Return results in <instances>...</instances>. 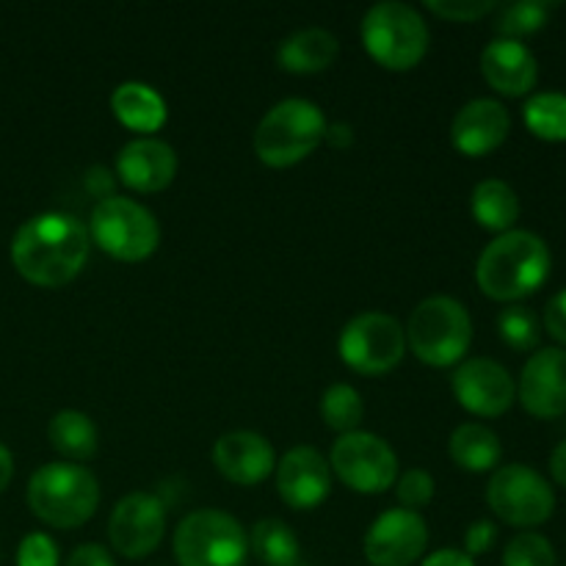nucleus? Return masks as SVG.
<instances>
[{
	"label": "nucleus",
	"mask_w": 566,
	"mask_h": 566,
	"mask_svg": "<svg viewBox=\"0 0 566 566\" xmlns=\"http://www.w3.org/2000/svg\"><path fill=\"white\" fill-rule=\"evenodd\" d=\"M545 329L553 340L566 346V287L545 304Z\"/></svg>",
	"instance_id": "c9c22d12"
},
{
	"label": "nucleus",
	"mask_w": 566,
	"mask_h": 566,
	"mask_svg": "<svg viewBox=\"0 0 566 566\" xmlns=\"http://www.w3.org/2000/svg\"><path fill=\"white\" fill-rule=\"evenodd\" d=\"M340 53V42L326 28H302L276 48V64L291 75H318L329 70Z\"/></svg>",
	"instance_id": "4be33fe9"
},
{
	"label": "nucleus",
	"mask_w": 566,
	"mask_h": 566,
	"mask_svg": "<svg viewBox=\"0 0 566 566\" xmlns=\"http://www.w3.org/2000/svg\"><path fill=\"white\" fill-rule=\"evenodd\" d=\"M512 130V116L503 103L492 97L470 99L451 122V144L468 158H484L495 153Z\"/></svg>",
	"instance_id": "f3484780"
},
{
	"label": "nucleus",
	"mask_w": 566,
	"mask_h": 566,
	"mask_svg": "<svg viewBox=\"0 0 566 566\" xmlns=\"http://www.w3.org/2000/svg\"><path fill=\"white\" fill-rule=\"evenodd\" d=\"M326 116L315 103L291 97L276 103L254 130V155L271 169H291L324 144Z\"/></svg>",
	"instance_id": "20e7f679"
},
{
	"label": "nucleus",
	"mask_w": 566,
	"mask_h": 566,
	"mask_svg": "<svg viewBox=\"0 0 566 566\" xmlns=\"http://www.w3.org/2000/svg\"><path fill=\"white\" fill-rule=\"evenodd\" d=\"M329 468L348 490L359 495H385L398 481V457L381 437L348 431L332 446Z\"/></svg>",
	"instance_id": "9b49d317"
},
{
	"label": "nucleus",
	"mask_w": 566,
	"mask_h": 566,
	"mask_svg": "<svg viewBox=\"0 0 566 566\" xmlns=\"http://www.w3.org/2000/svg\"><path fill=\"white\" fill-rule=\"evenodd\" d=\"M426 9L446 22H475L497 11L495 0H426Z\"/></svg>",
	"instance_id": "473e14b6"
},
{
	"label": "nucleus",
	"mask_w": 566,
	"mask_h": 566,
	"mask_svg": "<svg viewBox=\"0 0 566 566\" xmlns=\"http://www.w3.org/2000/svg\"><path fill=\"white\" fill-rule=\"evenodd\" d=\"M337 354L359 376H385L407 354L403 326L387 313H359L343 326Z\"/></svg>",
	"instance_id": "1a4fd4ad"
},
{
	"label": "nucleus",
	"mask_w": 566,
	"mask_h": 566,
	"mask_svg": "<svg viewBox=\"0 0 566 566\" xmlns=\"http://www.w3.org/2000/svg\"><path fill=\"white\" fill-rule=\"evenodd\" d=\"M503 566H556V551L551 539L536 531H523L509 539L503 551Z\"/></svg>",
	"instance_id": "7c9ffc66"
},
{
	"label": "nucleus",
	"mask_w": 566,
	"mask_h": 566,
	"mask_svg": "<svg viewBox=\"0 0 566 566\" xmlns=\"http://www.w3.org/2000/svg\"><path fill=\"white\" fill-rule=\"evenodd\" d=\"M448 453H451L453 464L468 473H490L497 470L503 457L501 437L484 423H462L453 429L451 440H448Z\"/></svg>",
	"instance_id": "5701e85b"
},
{
	"label": "nucleus",
	"mask_w": 566,
	"mask_h": 566,
	"mask_svg": "<svg viewBox=\"0 0 566 566\" xmlns=\"http://www.w3.org/2000/svg\"><path fill=\"white\" fill-rule=\"evenodd\" d=\"M525 127L542 142H566V94L539 92L523 108Z\"/></svg>",
	"instance_id": "bb28decb"
},
{
	"label": "nucleus",
	"mask_w": 566,
	"mask_h": 566,
	"mask_svg": "<svg viewBox=\"0 0 566 566\" xmlns=\"http://www.w3.org/2000/svg\"><path fill=\"white\" fill-rule=\"evenodd\" d=\"M318 409L326 429L337 431V434L359 431V423L365 418L363 396L352 385H332L329 390H324Z\"/></svg>",
	"instance_id": "cd10ccee"
},
{
	"label": "nucleus",
	"mask_w": 566,
	"mask_h": 566,
	"mask_svg": "<svg viewBox=\"0 0 566 566\" xmlns=\"http://www.w3.org/2000/svg\"><path fill=\"white\" fill-rule=\"evenodd\" d=\"M407 348L431 368H453L473 343V321L468 307L451 296H429L412 310L403 329Z\"/></svg>",
	"instance_id": "423d86ee"
},
{
	"label": "nucleus",
	"mask_w": 566,
	"mask_h": 566,
	"mask_svg": "<svg viewBox=\"0 0 566 566\" xmlns=\"http://www.w3.org/2000/svg\"><path fill=\"white\" fill-rule=\"evenodd\" d=\"M497 542V525L492 520H475L464 534V553L470 558L486 556Z\"/></svg>",
	"instance_id": "f704fd0d"
},
{
	"label": "nucleus",
	"mask_w": 566,
	"mask_h": 566,
	"mask_svg": "<svg viewBox=\"0 0 566 566\" xmlns=\"http://www.w3.org/2000/svg\"><path fill=\"white\" fill-rule=\"evenodd\" d=\"M423 566H475V558H470L464 551H457V547H442V551L426 556Z\"/></svg>",
	"instance_id": "58836bf2"
},
{
	"label": "nucleus",
	"mask_w": 566,
	"mask_h": 566,
	"mask_svg": "<svg viewBox=\"0 0 566 566\" xmlns=\"http://www.w3.org/2000/svg\"><path fill=\"white\" fill-rule=\"evenodd\" d=\"M451 390L459 407L475 418H501L517 398V385L501 363L486 357H473L459 363L451 376Z\"/></svg>",
	"instance_id": "ddd939ff"
},
{
	"label": "nucleus",
	"mask_w": 566,
	"mask_h": 566,
	"mask_svg": "<svg viewBox=\"0 0 566 566\" xmlns=\"http://www.w3.org/2000/svg\"><path fill=\"white\" fill-rule=\"evenodd\" d=\"M175 558L180 566H247L249 536L232 514L199 509L175 531Z\"/></svg>",
	"instance_id": "6e6552de"
},
{
	"label": "nucleus",
	"mask_w": 566,
	"mask_h": 566,
	"mask_svg": "<svg viewBox=\"0 0 566 566\" xmlns=\"http://www.w3.org/2000/svg\"><path fill=\"white\" fill-rule=\"evenodd\" d=\"M517 398L539 420L566 415V348H539L523 365Z\"/></svg>",
	"instance_id": "dca6fc26"
},
{
	"label": "nucleus",
	"mask_w": 566,
	"mask_h": 566,
	"mask_svg": "<svg viewBox=\"0 0 566 566\" xmlns=\"http://www.w3.org/2000/svg\"><path fill=\"white\" fill-rule=\"evenodd\" d=\"M50 446L70 462L83 464L97 453V426L88 415L77 412V409H61L53 415L48 426Z\"/></svg>",
	"instance_id": "393cba45"
},
{
	"label": "nucleus",
	"mask_w": 566,
	"mask_h": 566,
	"mask_svg": "<svg viewBox=\"0 0 566 566\" xmlns=\"http://www.w3.org/2000/svg\"><path fill=\"white\" fill-rule=\"evenodd\" d=\"M111 111L122 127L144 133V138H149V133H158L169 119V108L158 88L142 81L119 83L111 94Z\"/></svg>",
	"instance_id": "412c9836"
},
{
	"label": "nucleus",
	"mask_w": 566,
	"mask_h": 566,
	"mask_svg": "<svg viewBox=\"0 0 566 566\" xmlns=\"http://www.w3.org/2000/svg\"><path fill=\"white\" fill-rule=\"evenodd\" d=\"M551 473H553V481H556L558 486H564V490H566V440L558 442L556 451H553Z\"/></svg>",
	"instance_id": "a19ab883"
},
{
	"label": "nucleus",
	"mask_w": 566,
	"mask_h": 566,
	"mask_svg": "<svg viewBox=\"0 0 566 566\" xmlns=\"http://www.w3.org/2000/svg\"><path fill=\"white\" fill-rule=\"evenodd\" d=\"M470 210H473V219L479 221V227L484 230L503 232L514 230L520 219V197L506 180H481L473 188V197H470Z\"/></svg>",
	"instance_id": "b1692460"
},
{
	"label": "nucleus",
	"mask_w": 566,
	"mask_h": 566,
	"mask_svg": "<svg viewBox=\"0 0 566 566\" xmlns=\"http://www.w3.org/2000/svg\"><path fill=\"white\" fill-rule=\"evenodd\" d=\"M28 506L33 517H39L50 528H81L97 512L99 484L92 470L83 464H42L28 481Z\"/></svg>",
	"instance_id": "7ed1b4c3"
},
{
	"label": "nucleus",
	"mask_w": 566,
	"mask_h": 566,
	"mask_svg": "<svg viewBox=\"0 0 566 566\" xmlns=\"http://www.w3.org/2000/svg\"><path fill=\"white\" fill-rule=\"evenodd\" d=\"M64 566H116V564L103 545H94V542H88V545L75 547V551L70 553V558H66Z\"/></svg>",
	"instance_id": "e433bc0d"
},
{
	"label": "nucleus",
	"mask_w": 566,
	"mask_h": 566,
	"mask_svg": "<svg viewBox=\"0 0 566 566\" xmlns=\"http://www.w3.org/2000/svg\"><path fill=\"white\" fill-rule=\"evenodd\" d=\"M551 265L553 254L545 238L531 230H509L486 243L475 263V282L495 302H520L545 285Z\"/></svg>",
	"instance_id": "f03ea898"
},
{
	"label": "nucleus",
	"mask_w": 566,
	"mask_h": 566,
	"mask_svg": "<svg viewBox=\"0 0 566 566\" xmlns=\"http://www.w3.org/2000/svg\"><path fill=\"white\" fill-rule=\"evenodd\" d=\"M249 553L265 566H302V545L293 528L282 520H260L249 534Z\"/></svg>",
	"instance_id": "a878e982"
},
{
	"label": "nucleus",
	"mask_w": 566,
	"mask_h": 566,
	"mask_svg": "<svg viewBox=\"0 0 566 566\" xmlns=\"http://www.w3.org/2000/svg\"><path fill=\"white\" fill-rule=\"evenodd\" d=\"M86 188L88 193H94V197L103 202V199L114 197V175H111L105 166H94V169H88L86 175Z\"/></svg>",
	"instance_id": "4c0bfd02"
},
{
	"label": "nucleus",
	"mask_w": 566,
	"mask_h": 566,
	"mask_svg": "<svg viewBox=\"0 0 566 566\" xmlns=\"http://www.w3.org/2000/svg\"><path fill=\"white\" fill-rule=\"evenodd\" d=\"M434 492L437 484L429 470L412 468L396 481V497L401 503V509H407V512H418V509L429 506L434 501Z\"/></svg>",
	"instance_id": "2f4dec72"
},
{
	"label": "nucleus",
	"mask_w": 566,
	"mask_h": 566,
	"mask_svg": "<svg viewBox=\"0 0 566 566\" xmlns=\"http://www.w3.org/2000/svg\"><path fill=\"white\" fill-rule=\"evenodd\" d=\"M14 479V459H11L9 448L0 442V492H6V486Z\"/></svg>",
	"instance_id": "79ce46f5"
},
{
	"label": "nucleus",
	"mask_w": 566,
	"mask_h": 566,
	"mask_svg": "<svg viewBox=\"0 0 566 566\" xmlns=\"http://www.w3.org/2000/svg\"><path fill=\"white\" fill-rule=\"evenodd\" d=\"M363 48L370 59L390 72H409L429 53L431 33L423 14L401 0H385L365 11Z\"/></svg>",
	"instance_id": "39448f33"
},
{
	"label": "nucleus",
	"mask_w": 566,
	"mask_h": 566,
	"mask_svg": "<svg viewBox=\"0 0 566 566\" xmlns=\"http://www.w3.org/2000/svg\"><path fill=\"white\" fill-rule=\"evenodd\" d=\"M116 177L130 191H166L177 177V153L160 138H133L116 155Z\"/></svg>",
	"instance_id": "a211bd4d"
},
{
	"label": "nucleus",
	"mask_w": 566,
	"mask_h": 566,
	"mask_svg": "<svg viewBox=\"0 0 566 566\" xmlns=\"http://www.w3.org/2000/svg\"><path fill=\"white\" fill-rule=\"evenodd\" d=\"M213 464L230 484L258 486L276 470V453L258 431H230L216 440Z\"/></svg>",
	"instance_id": "6ab92c4d"
},
{
	"label": "nucleus",
	"mask_w": 566,
	"mask_h": 566,
	"mask_svg": "<svg viewBox=\"0 0 566 566\" xmlns=\"http://www.w3.org/2000/svg\"><path fill=\"white\" fill-rule=\"evenodd\" d=\"M166 534V503L149 492H130L114 506L108 539L119 556L138 562L158 551Z\"/></svg>",
	"instance_id": "f8f14e48"
},
{
	"label": "nucleus",
	"mask_w": 566,
	"mask_h": 566,
	"mask_svg": "<svg viewBox=\"0 0 566 566\" xmlns=\"http://www.w3.org/2000/svg\"><path fill=\"white\" fill-rule=\"evenodd\" d=\"M492 514L514 528H536L556 512V492L528 464H503L486 484Z\"/></svg>",
	"instance_id": "9d476101"
},
{
	"label": "nucleus",
	"mask_w": 566,
	"mask_h": 566,
	"mask_svg": "<svg viewBox=\"0 0 566 566\" xmlns=\"http://www.w3.org/2000/svg\"><path fill=\"white\" fill-rule=\"evenodd\" d=\"M88 238L119 263H144L160 243L158 219L127 197H108L94 205Z\"/></svg>",
	"instance_id": "0eeeda50"
},
{
	"label": "nucleus",
	"mask_w": 566,
	"mask_h": 566,
	"mask_svg": "<svg viewBox=\"0 0 566 566\" xmlns=\"http://www.w3.org/2000/svg\"><path fill=\"white\" fill-rule=\"evenodd\" d=\"M324 142L335 149H348L354 144L352 125H346V122H332V125H326Z\"/></svg>",
	"instance_id": "ea45409f"
},
{
	"label": "nucleus",
	"mask_w": 566,
	"mask_h": 566,
	"mask_svg": "<svg viewBox=\"0 0 566 566\" xmlns=\"http://www.w3.org/2000/svg\"><path fill=\"white\" fill-rule=\"evenodd\" d=\"M551 3H542V0H520V3L497 6L495 17V31L501 39H523L531 33L542 31L551 20Z\"/></svg>",
	"instance_id": "c85d7f7f"
},
{
	"label": "nucleus",
	"mask_w": 566,
	"mask_h": 566,
	"mask_svg": "<svg viewBox=\"0 0 566 566\" xmlns=\"http://www.w3.org/2000/svg\"><path fill=\"white\" fill-rule=\"evenodd\" d=\"M17 566H59V545L48 534H28L17 547Z\"/></svg>",
	"instance_id": "72a5a7b5"
},
{
	"label": "nucleus",
	"mask_w": 566,
	"mask_h": 566,
	"mask_svg": "<svg viewBox=\"0 0 566 566\" xmlns=\"http://www.w3.org/2000/svg\"><path fill=\"white\" fill-rule=\"evenodd\" d=\"M497 335L514 352H534L539 346V321L528 307L512 304L497 315Z\"/></svg>",
	"instance_id": "c756f323"
},
{
	"label": "nucleus",
	"mask_w": 566,
	"mask_h": 566,
	"mask_svg": "<svg viewBox=\"0 0 566 566\" xmlns=\"http://www.w3.org/2000/svg\"><path fill=\"white\" fill-rule=\"evenodd\" d=\"M429 547V525L418 512L390 509L379 514L365 534V558L370 566H412Z\"/></svg>",
	"instance_id": "4468645a"
},
{
	"label": "nucleus",
	"mask_w": 566,
	"mask_h": 566,
	"mask_svg": "<svg viewBox=\"0 0 566 566\" xmlns=\"http://www.w3.org/2000/svg\"><path fill=\"white\" fill-rule=\"evenodd\" d=\"M276 492L293 512H313L329 497L332 468L313 446H296L276 462Z\"/></svg>",
	"instance_id": "2eb2a0df"
},
{
	"label": "nucleus",
	"mask_w": 566,
	"mask_h": 566,
	"mask_svg": "<svg viewBox=\"0 0 566 566\" xmlns=\"http://www.w3.org/2000/svg\"><path fill=\"white\" fill-rule=\"evenodd\" d=\"M481 75L503 97H525L539 81V64L528 44L497 36L481 53Z\"/></svg>",
	"instance_id": "aec40b11"
},
{
	"label": "nucleus",
	"mask_w": 566,
	"mask_h": 566,
	"mask_svg": "<svg viewBox=\"0 0 566 566\" xmlns=\"http://www.w3.org/2000/svg\"><path fill=\"white\" fill-rule=\"evenodd\" d=\"M86 224L70 213H39L11 238L17 274L36 287H64L75 280L92 247Z\"/></svg>",
	"instance_id": "f257e3e1"
}]
</instances>
